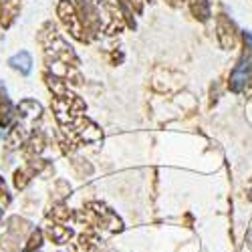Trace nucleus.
Returning a JSON list of instances; mask_svg holds the SVG:
<instances>
[{
	"instance_id": "1",
	"label": "nucleus",
	"mask_w": 252,
	"mask_h": 252,
	"mask_svg": "<svg viewBox=\"0 0 252 252\" xmlns=\"http://www.w3.org/2000/svg\"><path fill=\"white\" fill-rule=\"evenodd\" d=\"M43 117V107L32 101V99H25L18 103L16 107V113H14V119H12V125H10V131H8V137H6V143L10 150H16L20 145H25L27 139L34 133V125L36 121Z\"/></svg>"
},
{
	"instance_id": "16",
	"label": "nucleus",
	"mask_w": 252,
	"mask_h": 252,
	"mask_svg": "<svg viewBox=\"0 0 252 252\" xmlns=\"http://www.w3.org/2000/svg\"><path fill=\"white\" fill-rule=\"evenodd\" d=\"M43 236H45L43 230H32L31 236H29V242L23 248V252H34V250H38L40 244H43Z\"/></svg>"
},
{
	"instance_id": "20",
	"label": "nucleus",
	"mask_w": 252,
	"mask_h": 252,
	"mask_svg": "<svg viewBox=\"0 0 252 252\" xmlns=\"http://www.w3.org/2000/svg\"><path fill=\"white\" fill-rule=\"evenodd\" d=\"M248 246L252 248V230H250V232H248Z\"/></svg>"
},
{
	"instance_id": "3",
	"label": "nucleus",
	"mask_w": 252,
	"mask_h": 252,
	"mask_svg": "<svg viewBox=\"0 0 252 252\" xmlns=\"http://www.w3.org/2000/svg\"><path fill=\"white\" fill-rule=\"evenodd\" d=\"M61 131L65 133L75 145H83V143H99L103 139V133L97 125L87 119L85 115H79L77 119H73L69 125H63Z\"/></svg>"
},
{
	"instance_id": "18",
	"label": "nucleus",
	"mask_w": 252,
	"mask_h": 252,
	"mask_svg": "<svg viewBox=\"0 0 252 252\" xmlns=\"http://www.w3.org/2000/svg\"><path fill=\"white\" fill-rule=\"evenodd\" d=\"M127 2H129V6H131L135 12H141V10H143V2H145V0H127Z\"/></svg>"
},
{
	"instance_id": "11",
	"label": "nucleus",
	"mask_w": 252,
	"mask_h": 252,
	"mask_svg": "<svg viewBox=\"0 0 252 252\" xmlns=\"http://www.w3.org/2000/svg\"><path fill=\"white\" fill-rule=\"evenodd\" d=\"M43 150H45V135L43 133H32L27 139V143L23 145V152L27 158H36V156L43 154Z\"/></svg>"
},
{
	"instance_id": "14",
	"label": "nucleus",
	"mask_w": 252,
	"mask_h": 252,
	"mask_svg": "<svg viewBox=\"0 0 252 252\" xmlns=\"http://www.w3.org/2000/svg\"><path fill=\"white\" fill-rule=\"evenodd\" d=\"M49 216H51L53 220H57V222H67V220H71V218H73V212H71V210H69L67 206L57 204V206H53V208H51Z\"/></svg>"
},
{
	"instance_id": "19",
	"label": "nucleus",
	"mask_w": 252,
	"mask_h": 252,
	"mask_svg": "<svg viewBox=\"0 0 252 252\" xmlns=\"http://www.w3.org/2000/svg\"><path fill=\"white\" fill-rule=\"evenodd\" d=\"M172 6H182V4H186V0H167Z\"/></svg>"
},
{
	"instance_id": "8",
	"label": "nucleus",
	"mask_w": 252,
	"mask_h": 252,
	"mask_svg": "<svg viewBox=\"0 0 252 252\" xmlns=\"http://www.w3.org/2000/svg\"><path fill=\"white\" fill-rule=\"evenodd\" d=\"M20 12V0H0V25L8 29Z\"/></svg>"
},
{
	"instance_id": "2",
	"label": "nucleus",
	"mask_w": 252,
	"mask_h": 252,
	"mask_svg": "<svg viewBox=\"0 0 252 252\" xmlns=\"http://www.w3.org/2000/svg\"><path fill=\"white\" fill-rule=\"evenodd\" d=\"M38 38H40V45L45 47L47 59L61 61V63H67V65L79 67V57H77V53L73 51V47L67 43V40L61 36V32L55 29L53 23H47L43 29H40Z\"/></svg>"
},
{
	"instance_id": "21",
	"label": "nucleus",
	"mask_w": 252,
	"mask_h": 252,
	"mask_svg": "<svg viewBox=\"0 0 252 252\" xmlns=\"http://www.w3.org/2000/svg\"><path fill=\"white\" fill-rule=\"evenodd\" d=\"M0 218H2V210H0Z\"/></svg>"
},
{
	"instance_id": "7",
	"label": "nucleus",
	"mask_w": 252,
	"mask_h": 252,
	"mask_svg": "<svg viewBox=\"0 0 252 252\" xmlns=\"http://www.w3.org/2000/svg\"><path fill=\"white\" fill-rule=\"evenodd\" d=\"M216 31H218V43H220V47L226 49V51L228 49H234L238 34H236V27H234L232 20L226 18L224 14H220L218 16V23H216Z\"/></svg>"
},
{
	"instance_id": "15",
	"label": "nucleus",
	"mask_w": 252,
	"mask_h": 252,
	"mask_svg": "<svg viewBox=\"0 0 252 252\" xmlns=\"http://www.w3.org/2000/svg\"><path fill=\"white\" fill-rule=\"evenodd\" d=\"M97 246H99V238H97L95 234L87 232V234H81V236H79V248H81L83 252H93Z\"/></svg>"
},
{
	"instance_id": "10",
	"label": "nucleus",
	"mask_w": 252,
	"mask_h": 252,
	"mask_svg": "<svg viewBox=\"0 0 252 252\" xmlns=\"http://www.w3.org/2000/svg\"><path fill=\"white\" fill-rule=\"evenodd\" d=\"M8 65L14 71H20L23 75H29L32 71V59H31V55L27 51H20V53H16V55H12L8 59Z\"/></svg>"
},
{
	"instance_id": "12",
	"label": "nucleus",
	"mask_w": 252,
	"mask_h": 252,
	"mask_svg": "<svg viewBox=\"0 0 252 252\" xmlns=\"http://www.w3.org/2000/svg\"><path fill=\"white\" fill-rule=\"evenodd\" d=\"M186 2H188V6H190L192 14L196 18H200L202 23L210 18V4H208V0H186Z\"/></svg>"
},
{
	"instance_id": "4",
	"label": "nucleus",
	"mask_w": 252,
	"mask_h": 252,
	"mask_svg": "<svg viewBox=\"0 0 252 252\" xmlns=\"http://www.w3.org/2000/svg\"><path fill=\"white\" fill-rule=\"evenodd\" d=\"M250 83H252V32H244V53L236 69L230 75V89L234 93H240Z\"/></svg>"
},
{
	"instance_id": "6",
	"label": "nucleus",
	"mask_w": 252,
	"mask_h": 252,
	"mask_svg": "<svg viewBox=\"0 0 252 252\" xmlns=\"http://www.w3.org/2000/svg\"><path fill=\"white\" fill-rule=\"evenodd\" d=\"M85 109H87V105L73 93L67 97H55L53 99V111H55V117H57L61 127L63 125H69L79 115H83Z\"/></svg>"
},
{
	"instance_id": "17",
	"label": "nucleus",
	"mask_w": 252,
	"mask_h": 252,
	"mask_svg": "<svg viewBox=\"0 0 252 252\" xmlns=\"http://www.w3.org/2000/svg\"><path fill=\"white\" fill-rule=\"evenodd\" d=\"M27 230H29V224L25 220H18V218H10L8 220V234L18 238V236H23Z\"/></svg>"
},
{
	"instance_id": "5",
	"label": "nucleus",
	"mask_w": 252,
	"mask_h": 252,
	"mask_svg": "<svg viewBox=\"0 0 252 252\" xmlns=\"http://www.w3.org/2000/svg\"><path fill=\"white\" fill-rule=\"evenodd\" d=\"M57 14L61 18V23L65 25V29L69 31V34L77 40H81V43H87V40H91L87 29L83 27V20L79 16V10L77 6L71 2V0H61L59 6H57Z\"/></svg>"
},
{
	"instance_id": "9",
	"label": "nucleus",
	"mask_w": 252,
	"mask_h": 252,
	"mask_svg": "<svg viewBox=\"0 0 252 252\" xmlns=\"http://www.w3.org/2000/svg\"><path fill=\"white\" fill-rule=\"evenodd\" d=\"M45 234H47V238H49L51 242H55V244H67V242L73 238V230H71L69 226H63V224L55 222V224H49V226L45 228Z\"/></svg>"
},
{
	"instance_id": "13",
	"label": "nucleus",
	"mask_w": 252,
	"mask_h": 252,
	"mask_svg": "<svg viewBox=\"0 0 252 252\" xmlns=\"http://www.w3.org/2000/svg\"><path fill=\"white\" fill-rule=\"evenodd\" d=\"M0 117H2V125H12L14 113L10 111V101H8L2 85H0Z\"/></svg>"
}]
</instances>
